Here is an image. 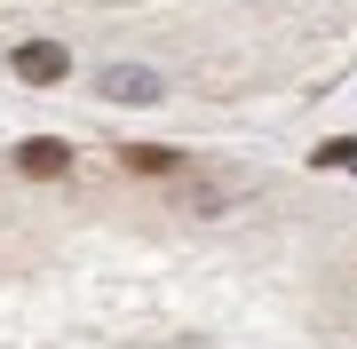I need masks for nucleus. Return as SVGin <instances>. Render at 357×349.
<instances>
[{"label": "nucleus", "instance_id": "1", "mask_svg": "<svg viewBox=\"0 0 357 349\" xmlns=\"http://www.w3.org/2000/svg\"><path fill=\"white\" fill-rule=\"evenodd\" d=\"M8 72H16V79H24V88H56V79H64V72H72V56H64V48H56V40H24V48H16V56H8Z\"/></svg>", "mask_w": 357, "mask_h": 349}, {"label": "nucleus", "instance_id": "2", "mask_svg": "<svg viewBox=\"0 0 357 349\" xmlns=\"http://www.w3.org/2000/svg\"><path fill=\"white\" fill-rule=\"evenodd\" d=\"M96 95H112V104H159V72H143V64H103V72H96Z\"/></svg>", "mask_w": 357, "mask_h": 349}, {"label": "nucleus", "instance_id": "3", "mask_svg": "<svg viewBox=\"0 0 357 349\" xmlns=\"http://www.w3.org/2000/svg\"><path fill=\"white\" fill-rule=\"evenodd\" d=\"M16 167L48 183V175H72V151H64L56 135H32V143H16Z\"/></svg>", "mask_w": 357, "mask_h": 349}, {"label": "nucleus", "instance_id": "4", "mask_svg": "<svg viewBox=\"0 0 357 349\" xmlns=\"http://www.w3.org/2000/svg\"><path fill=\"white\" fill-rule=\"evenodd\" d=\"M119 167H128V175H183V151H175V143H128Z\"/></svg>", "mask_w": 357, "mask_h": 349}, {"label": "nucleus", "instance_id": "5", "mask_svg": "<svg viewBox=\"0 0 357 349\" xmlns=\"http://www.w3.org/2000/svg\"><path fill=\"white\" fill-rule=\"evenodd\" d=\"M318 167H357V135L349 143H318Z\"/></svg>", "mask_w": 357, "mask_h": 349}]
</instances>
